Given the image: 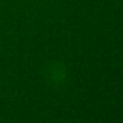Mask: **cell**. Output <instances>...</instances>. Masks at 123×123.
Masks as SVG:
<instances>
[{"instance_id":"1","label":"cell","mask_w":123,"mask_h":123,"mask_svg":"<svg viewBox=\"0 0 123 123\" xmlns=\"http://www.w3.org/2000/svg\"><path fill=\"white\" fill-rule=\"evenodd\" d=\"M45 80L52 87L61 89L69 81V69L62 61H50L45 66Z\"/></svg>"},{"instance_id":"2","label":"cell","mask_w":123,"mask_h":123,"mask_svg":"<svg viewBox=\"0 0 123 123\" xmlns=\"http://www.w3.org/2000/svg\"><path fill=\"white\" fill-rule=\"evenodd\" d=\"M61 123H72V122H61Z\"/></svg>"}]
</instances>
